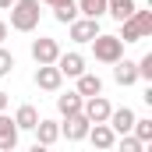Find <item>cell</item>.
<instances>
[{"instance_id": "1", "label": "cell", "mask_w": 152, "mask_h": 152, "mask_svg": "<svg viewBox=\"0 0 152 152\" xmlns=\"http://www.w3.org/2000/svg\"><path fill=\"white\" fill-rule=\"evenodd\" d=\"M7 11H11V28L14 32H36V25H39V0H14Z\"/></svg>"}, {"instance_id": "2", "label": "cell", "mask_w": 152, "mask_h": 152, "mask_svg": "<svg viewBox=\"0 0 152 152\" xmlns=\"http://www.w3.org/2000/svg\"><path fill=\"white\" fill-rule=\"evenodd\" d=\"M92 53H96L99 64H113V60L124 57V42H120V36H106V32H99V36L92 39Z\"/></svg>"}, {"instance_id": "3", "label": "cell", "mask_w": 152, "mask_h": 152, "mask_svg": "<svg viewBox=\"0 0 152 152\" xmlns=\"http://www.w3.org/2000/svg\"><path fill=\"white\" fill-rule=\"evenodd\" d=\"M67 36L75 39V42H92V39L99 36V18H85V14H78L75 21H67Z\"/></svg>"}, {"instance_id": "4", "label": "cell", "mask_w": 152, "mask_h": 152, "mask_svg": "<svg viewBox=\"0 0 152 152\" xmlns=\"http://www.w3.org/2000/svg\"><path fill=\"white\" fill-rule=\"evenodd\" d=\"M88 127H92V120H88V117L78 110V113L64 117V124H60V134H64L67 142H81V138L88 134Z\"/></svg>"}, {"instance_id": "5", "label": "cell", "mask_w": 152, "mask_h": 152, "mask_svg": "<svg viewBox=\"0 0 152 152\" xmlns=\"http://www.w3.org/2000/svg\"><path fill=\"white\" fill-rule=\"evenodd\" d=\"M110 110H113V106H110V99H106L103 92H99V96H88V99L81 103V113L88 117L92 124H103V120H110Z\"/></svg>"}, {"instance_id": "6", "label": "cell", "mask_w": 152, "mask_h": 152, "mask_svg": "<svg viewBox=\"0 0 152 152\" xmlns=\"http://www.w3.org/2000/svg\"><path fill=\"white\" fill-rule=\"evenodd\" d=\"M36 85L42 92H60V85H64L60 67H57V64H39L36 67Z\"/></svg>"}, {"instance_id": "7", "label": "cell", "mask_w": 152, "mask_h": 152, "mask_svg": "<svg viewBox=\"0 0 152 152\" xmlns=\"http://www.w3.org/2000/svg\"><path fill=\"white\" fill-rule=\"evenodd\" d=\"M57 57H60V46H57V39H50V36L32 39V60H36V64H53Z\"/></svg>"}, {"instance_id": "8", "label": "cell", "mask_w": 152, "mask_h": 152, "mask_svg": "<svg viewBox=\"0 0 152 152\" xmlns=\"http://www.w3.org/2000/svg\"><path fill=\"white\" fill-rule=\"evenodd\" d=\"M85 138H88L96 149H113V145H117V131L110 127V124H106V120H103V124H92Z\"/></svg>"}, {"instance_id": "9", "label": "cell", "mask_w": 152, "mask_h": 152, "mask_svg": "<svg viewBox=\"0 0 152 152\" xmlns=\"http://www.w3.org/2000/svg\"><path fill=\"white\" fill-rule=\"evenodd\" d=\"M18 124H14V117H7L4 110H0V152H11L18 149Z\"/></svg>"}, {"instance_id": "10", "label": "cell", "mask_w": 152, "mask_h": 152, "mask_svg": "<svg viewBox=\"0 0 152 152\" xmlns=\"http://www.w3.org/2000/svg\"><path fill=\"white\" fill-rule=\"evenodd\" d=\"M53 64L60 67V75H64V78H78L81 71H85V57H81V53H75V50H71V53H60Z\"/></svg>"}, {"instance_id": "11", "label": "cell", "mask_w": 152, "mask_h": 152, "mask_svg": "<svg viewBox=\"0 0 152 152\" xmlns=\"http://www.w3.org/2000/svg\"><path fill=\"white\" fill-rule=\"evenodd\" d=\"M113 81H117V85H124V88L134 85V81H138V64H134V60H124V57L113 60Z\"/></svg>"}, {"instance_id": "12", "label": "cell", "mask_w": 152, "mask_h": 152, "mask_svg": "<svg viewBox=\"0 0 152 152\" xmlns=\"http://www.w3.org/2000/svg\"><path fill=\"white\" fill-rule=\"evenodd\" d=\"M32 131H36V145H42V149L60 138V124H57V120H42V117H39V124Z\"/></svg>"}, {"instance_id": "13", "label": "cell", "mask_w": 152, "mask_h": 152, "mask_svg": "<svg viewBox=\"0 0 152 152\" xmlns=\"http://www.w3.org/2000/svg\"><path fill=\"white\" fill-rule=\"evenodd\" d=\"M110 127H113L117 134H127L131 127H134V110L131 106H120V110H110V120H106Z\"/></svg>"}, {"instance_id": "14", "label": "cell", "mask_w": 152, "mask_h": 152, "mask_svg": "<svg viewBox=\"0 0 152 152\" xmlns=\"http://www.w3.org/2000/svg\"><path fill=\"white\" fill-rule=\"evenodd\" d=\"M81 99H88V96H99L103 92V78L99 75H88V71H81L78 75V88H75Z\"/></svg>"}, {"instance_id": "15", "label": "cell", "mask_w": 152, "mask_h": 152, "mask_svg": "<svg viewBox=\"0 0 152 152\" xmlns=\"http://www.w3.org/2000/svg\"><path fill=\"white\" fill-rule=\"evenodd\" d=\"M14 124H18V131H32L39 124V110L32 103H25V106H18V113H14Z\"/></svg>"}, {"instance_id": "16", "label": "cell", "mask_w": 152, "mask_h": 152, "mask_svg": "<svg viewBox=\"0 0 152 152\" xmlns=\"http://www.w3.org/2000/svg\"><path fill=\"white\" fill-rule=\"evenodd\" d=\"M81 103H85V99H81L78 92H64V96H57V110H60L64 117L78 113V110H81Z\"/></svg>"}, {"instance_id": "17", "label": "cell", "mask_w": 152, "mask_h": 152, "mask_svg": "<svg viewBox=\"0 0 152 152\" xmlns=\"http://www.w3.org/2000/svg\"><path fill=\"white\" fill-rule=\"evenodd\" d=\"M134 7H138L134 0H106V14H113L117 21L131 18V11H134Z\"/></svg>"}, {"instance_id": "18", "label": "cell", "mask_w": 152, "mask_h": 152, "mask_svg": "<svg viewBox=\"0 0 152 152\" xmlns=\"http://www.w3.org/2000/svg\"><path fill=\"white\" fill-rule=\"evenodd\" d=\"M117 36H120V42H142V39H145L134 18H124V21H120V32H117Z\"/></svg>"}, {"instance_id": "19", "label": "cell", "mask_w": 152, "mask_h": 152, "mask_svg": "<svg viewBox=\"0 0 152 152\" xmlns=\"http://www.w3.org/2000/svg\"><path fill=\"white\" fill-rule=\"evenodd\" d=\"M78 4V14L85 18H103L106 14V0H75Z\"/></svg>"}, {"instance_id": "20", "label": "cell", "mask_w": 152, "mask_h": 152, "mask_svg": "<svg viewBox=\"0 0 152 152\" xmlns=\"http://www.w3.org/2000/svg\"><path fill=\"white\" fill-rule=\"evenodd\" d=\"M131 134H134L142 145H149V142H152V117H134V127H131Z\"/></svg>"}, {"instance_id": "21", "label": "cell", "mask_w": 152, "mask_h": 152, "mask_svg": "<svg viewBox=\"0 0 152 152\" xmlns=\"http://www.w3.org/2000/svg\"><path fill=\"white\" fill-rule=\"evenodd\" d=\"M53 18H57L60 25H67V21H75V18H78V4H75V0H67V4H60V7H53Z\"/></svg>"}, {"instance_id": "22", "label": "cell", "mask_w": 152, "mask_h": 152, "mask_svg": "<svg viewBox=\"0 0 152 152\" xmlns=\"http://www.w3.org/2000/svg\"><path fill=\"white\" fill-rule=\"evenodd\" d=\"M131 18L138 21V28H142V36L149 39V36H152V11H138V7H134V11H131Z\"/></svg>"}, {"instance_id": "23", "label": "cell", "mask_w": 152, "mask_h": 152, "mask_svg": "<svg viewBox=\"0 0 152 152\" xmlns=\"http://www.w3.org/2000/svg\"><path fill=\"white\" fill-rule=\"evenodd\" d=\"M117 138H120L117 145H120L124 152H142V149H145V145H142V142H138V138H134L131 131H127V134H117Z\"/></svg>"}, {"instance_id": "24", "label": "cell", "mask_w": 152, "mask_h": 152, "mask_svg": "<svg viewBox=\"0 0 152 152\" xmlns=\"http://www.w3.org/2000/svg\"><path fill=\"white\" fill-rule=\"evenodd\" d=\"M138 64V78H145V81H152V53H145L142 60H134Z\"/></svg>"}, {"instance_id": "25", "label": "cell", "mask_w": 152, "mask_h": 152, "mask_svg": "<svg viewBox=\"0 0 152 152\" xmlns=\"http://www.w3.org/2000/svg\"><path fill=\"white\" fill-rule=\"evenodd\" d=\"M11 71H14V53H7V50L0 46V78L11 75Z\"/></svg>"}, {"instance_id": "26", "label": "cell", "mask_w": 152, "mask_h": 152, "mask_svg": "<svg viewBox=\"0 0 152 152\" xmlns=\"http://www.w3.org/2000/svg\"><path fill=\"white\" fill-rule=\"evenodd\" d=\"M7 39V21H0V42Z\"/></svg>"}, {"instance_id": "27", "label": "cell", "mask_w": 152, "mask_h": 152, "mask_svg": "<svg viewBox=\"0 0 152 152\" xmlns=\"http://www.w3.org/2000/svg\"><path fill=\"white\" fill-rule=\"evenodd\" d=\"M0 110H7V92H0Z\"/></svg>"}, {"instance_id": "28", "label": "cell", "mask_w": 152, "mask_h": 152, "mask_svg": "<svg viewBox=\"0 0 152 152\" xmlns=\"http://www.w3.org/2000/svg\"><path fill=\"white\" fill-rule=\"evenodd\" d=\"M42 4H50V7H60V4H67V0H42Z\"/></svg>"}, {"instance_id": "29", "label": "cell", "mask_w": 152, "mask_h": 152, "mask_svg": "<svg viewBox=\"0 0 152 152\" xmlns=\"http://www.w3.org/2000/svg\"><path fill=\"white\" fill-rule=\"evenodd\" d=\"M11 4H14V0H0V11H7V7H11Z\"/></svg>"}]
</instances>
